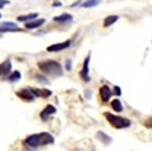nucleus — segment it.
<instances>
[{"label":"nucleus","instance_id":"4468645a","mask_svg":"<svg viewBox=\"0 0 152 151\" xmlns=\"http://www.w3.org/2000/svg\"><path fill=\"white\" fill-rule=\"evenodd\" d=\"M96 139H98L99 140H100L105 145H109L113 141L111 136H109L107 134H106L103 131H99L98 133H96Z\"/></svg>","mask_w":152,"mask_h":151},{"label":"nucleus","instance_id":"4be33fe9","mask_svg":"<svg viewBox=\"0 0 152 151\" xmlns=\"http://www.w3.org/2000/svg\"><path fill=\"white\" fill-rule=\"evenodd\" d=\"M10 3L9 0H0V9L5 7V6L8 5Z\"/></svg>","mask_w":152,"mask_h":151},{"label":"nucleus","instance_id":"0eeeda50","mask_svg":"<svg viewBox=\"0 0 152 151\" xmlns=\"http://www.w3.org/2000/svg\"><path fill=\"white\" fill-rule=\"evenodd\" d=\"M16 95L23 101L31 102V101H34V99H35L34 95L31 93V91L29 89H27V88H23L19 91H17Z\"/></svg>","mask_w":152,"mask_h":151},{"label":"nucleus","instance_id":"6e6552de","mask_svg":"<svg viewBox=\"0 0 152 151\" xmlns=\"http://www.w3.org/2000/svg\"><path fill=\"white\" fill-rule=\"evenodd\" d=\"M56 112H57L56 107L53 106V105H50V104L47 105L46 107L40 112V118L42 119L43 121H47L51 115L55 114Z\"/></svg>","mask_w":152,"mask_h":151},{"label":"nucleus","instance_id":"f03ea898","mask_svg":"<svg viewBox=\"0 0 152 151\" xmlns=\"http://www.w3.org/2000/svg\"><path fill=\"white\" fill-rule=\"evenodd\" d=\"M39 69L44 74L53 77H58L63 75L62 66L59 62L55 60H45L40 61L37 63Z\"/></svg>","mask_w":152,"mask_h":151},{"label":"nucleus","instance_id":"f8f14e48","mask_svg":"<svg viewBox=\"0 0 152 151\" xmlns=\"http://www.w3.org/2000/svg\"><path fill=\"white\" fill-rule=\"evenodd\" d=\"M46 23L45 18H39V19H34L30 22H27L25 24V27L27 29H36L38 27L42 26Z\"/></svg>","mask_w":152,"mask_h":151},{"label":"nucleus","instance_id":"9d476101","mask_svg":"<svg viewBox=\"0 0 152 151\" xmlns=\"http://www.w3.org/2000/svg\"><path fill=\"white\" fill-rule=\"evenodd\" d=\"M11 69H12V62L9 58L2 63H0V77H6L9 75Z\"/></svg>","mask_w":152,"mask_h":151},{"label":"nucleus","instance_id":"b1692460","mask_svg":"<svg viewBox=\"0 0 152 151\" xmlns=\"http://www.w3.org/2000/svg\"><path fill=\"white\" fill-rule=\"evenodd\" d=\"M85 95H86L87 99H90L91 98V96H92V91L91 90H87L85 92Z\"/></svg>","mask_w":152,"mask_h":151},{"label":"nucleus","instance_id":"393cba45","mask_svg":"<svg viewBox=\"0 0 152 151\" xmlns=\"http://www.w3.org/2000/svg\"><path fill=\"white\" fill-rule=\"evenodd\" d=\"M52 6H53L54 7H62L63 4H62L61 2H55V3H53Z\"/></svg>","mask_w":152,"mask_h":151},{"label":"nucleus","instance_id":"20e7f679","mask_svg":"<svg viewBox=\"0 0 152 151\" xmlns=\"http://www.w3.org/2000/svg\"><path fill=\"white\" fill-rule=\"evenodd\" d=\"M23 31L22 28L14 22H2L0 23V33H6V32H21Z\"/></svg>","mask_w":152,"mask_h":151},{"label":"nucleus","instance_id":"39448f33","mask_svg":"<svg viewBox=\"0 0 152 151\" xmlns=\"http://www.w3.org/2000/svg\"><path fill=\"white\" fill-rule=\"evenodd\" d=\"M89 62H90V55L85 58L84 62H83V66L80 71V77L82 80L85 82L90 81V77H89Z\"/></svg>","mask_w":152,"mask_h":151},{"label":"nucleus","instance_id":"2eb2a0df","mask_svg":"<svg viewBox=\"0 0 152 151\" xmlns=\"http://www.w3.org/2000/svg\"><path fill=\"white\" fill-rule=\"evenodd\" d=\"M38 13H30V14H27V15H22V16H19L18 17V21L19 22H30L36 18H38Z\"/></svg>","mask_w":152,"mask_h":151},{"label":"nucleus","instance_id":"a878e982","mask_svg":"<svg viewBox=\"0 0 152 151\" xmlns=\"http://www.w3.org/2000/svg\"><path fill=\"white\" fill-rule=\"evenodd\" d=\"M80 1H81V0H78V1H77V2L74 3V4H73L72 6H70V7H77V6H78L77 4H79V3H80Z\"/></svg>","mask_w":152,"mask_h":151},{"label":"nucleus","instance_id":"aec40b11","mask_svg":"<svg viewBox=\"0 0 152 151\" xmlns=\"http://www.w3.org/2000/svg\"><path fill=\"white\" fill-rule=\"evenodd\" d=\"M36 78H37V80L39 82V83H42V84H49V81L47 79V77H43V76H36Z\"/></svg>","mask_w":152,"mask_h":151},{"label":"nucleus","instance_id":"412c9836","mask_svg":"<svg viewBox=\"0 0 152 151\" xmlns=\"http://www.w3.org/2000/svg\"><path fill=\"white\" fill-rule=\"evenodd\" d=\"M66 69L67 71H70L72 69V60L71 59L66 60Z\"/></svg>","mask_w":152,"mask_h":151},{"label":"nucleus","instance_id":"ddd939ff","mask_svg":"<svg viewBox=\"0 0 152 151\" xmlns=\"http://www.w3.org/2000/svg\"><path fill=\"white\" fill-rule=\"evenodd\" d=\"M53 20L55 22H58V23H68L73 20V16L71 14H68V13H63L59 16L54 17Z\"/></svg>","mask_w":152,"mask_h":151},{"label":"nucleus","instance_id":"9b49d317","mask_svg":"<svg viewBox=\"0 0 152 151\" xmlns=\"http://www.w3.org/2000/svg\"><path fill=\"white\" fill-rule=\"evenodd\" d=\"M112 94L113 93H112L111 89H110L109 87L107 85H104L99 88V96H100L102 101H104V102H107L110 99V98H111Z\"/></svg>","mask_w":152,"mask_h":151},{"label":"nucleus","instance_id":"f3484780","mask_svg":"<svg viewBox=\"0 0 152 151\" xmlns=\"http://www.w3.org/2000/svg\"><path fill=\"white\" fill-rule=\"evenodd\" d=\"M100 3H101V0H87L84 3H82L80 7L84 8H91V7H95L96 6H99Z\"/></svg>","mask_w":152,"mask_h":151},{"label":"nucleus","instance_id":"dca6fc26","mask_svg":"<svg viewBox=\"0 0 152 151\" xmlns=\"http://www.w3.org/2000/svg\"><path fill=\"white\" fill-rule=\"evenodd\" d=\"M119 19L118 16H115V15H111V16H107L103 22V26L104 27H109L110 26L114 25L118 20Z\"/></svg>","mask_w":152,"mask_h":151},{"label":"nucleus","instance_id":"423d86ee","mask_svg":"<svg viewBox=\"0 0 152 151\" xmlns=\"http://www.w3.org/2000/svg\"><path fill=\"white\" fill-rule=\"evenodd\" d=\"M71 46V40H66L62 43H57V44H53L49 47H48L47 50L48 52H59L62 50H65L66 48H69Z\"/></svg>","mask_w":152,"mask_h":151},{"label":"nucleus","instance_id":"7ed1b4c3","mask_svg":"<svg viewBox=\"0 0 152 151\" xmlns=\"http://www.w3.org/2000/svg\"><path fill=\"white\" fill-rule=\"evenodd\" d=\"M104 116L107 119V121L109 123L110 126H112L116 129H122V128H127L130 126V120L125 117H122L119 116L113 115L109 112L104 113Z\"/></svg>","mask_w":152,"mask_h":151},{"label":"nucleus","instance_id":"bb28decb","mask_svg":"<svg viewBox=\"0 0 152 151\" xmlns=\"http://www.w3.org/2000/svg\"><path fill=\"white\" fill-rule=\"evenodd\" d=\"M2 18V14L1 13H0V18Z\"/></svg>","mask_w":152,"mask_h":151},{"label":"nucleus","instance_id":"6ab92c4d","mask_svg":"<svg viewBox=\"0 0 152 151\" xmlns=\"http://www.w3.org/2000/svg\"><path fill=\"white\" fill-rule=\"evenodd\" d=\"M10 82H18L21 79V73L18 70L14 71L11 75H9L7 78Z\"/></svg>","mask_w":152,"mask_h":151},{"label":"nucleus","instance_id":"f257e3e1","mask_svg":"<svg viewBox=\"0 0 152 151\" xmlns=\"http://www.w3.org/2000/svg\"><path fill=\"white\" fill-rule=\"evenodd\" d=\"M54 136L48 132H41L37 134H33L28 136L24 140V143L29 147L36 148L38 147H42L49 144H54Z\"/></svg>","mask_w":152,"mask_h":151},{"label":"nucleus","instance_id":"1a4fd4ad","mask_svg":"<svg viewBox=\"0 0 152 151\" xmlns=\"http://www.w3.org/2000/svg\"><path fill=\"white\" fill-rule=\"evenodd\" d=\"M31 93L34 95V97L36 98H47L52 95V91L47 88H30L29 89Z\"/></svg>","mask_w":152,"mask_h":151},{"label":"nucleus","instance_id":"a211bd4d","mask_svg":"<svg viewBox=\"0 0 152 151\" xmlns=\"http://www.w3.org/2000/svg\"><path fill=\"white\" fill-rule=\"evenodd\" d=\"M111 107H112V109L114 111L119 113V112H122L123 111V105L121 103V101L118 98H115L112 100L111 102Z\"/></svg>","mask_w":152,"mask_h":151},{"label":"nucleus","instance_id":"5701e85b","mask_svg":"<svg viewBox=\"0 0 152 151\" xmlns=\"http://www.w3.org/2000/svg\"><path fill=\"white\" fill-rule=\"evenodd\" d=\"M114 94L117 95V96H121V88L118 86H115L114 87V90H113Z\"/></svg>","mask_w":152,"mask_h":151}]
</instances>
